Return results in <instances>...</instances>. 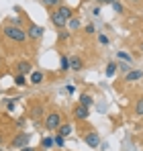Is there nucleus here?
<instances>
[{"instance_id": "1", "label": "nucleus", "mask_w": 143, "mask_h": 151, "mask_svg": "<svg viewBox=\"0 0 143 151\" xmlns=\"http://www.w3.org/2000/svg\"><path fill=\"white\" fill-rule=\"evenodd\" d=\"M2 35L14 43H25L29 37H27V31H23L21 27H14V25H4L2 27Z\"/></svg>"}, {"instance_id": "2", "label": "nucleus", "mask_w": 143, "mask_h": 151, "mask_svg": "<svg viewBox=\"0 0 143 151\" xmlns=\"http://www.w3.org/2000/svg\"><path fill=\"white\" fill-rule=\"evenodd\" d=\"M59 125H61V114L59 112H49L47 119H45V127H47L49 131H57L59 129Z\"/></svg>"}, {"instance_id": "3", "label": "nucleus", "mask_w": 143, "mask_h": 151, "mask_svg": "<svg viewBox=\"0 0 143 151\" xmlns=\"http://www.w3.org/2000/svg\"><path fill=\"white\" fill-rule=\"evenodd\" d=\"M84 143L88 147H92V149H100V137H98V133H94V131L86 133L84 135Z\"/></svg>"}, {"instance_id": "4", "label": "nucleus", "mask_w": 143, "mask_h": 151, "mask_svg": "<svg viewBox=\"0 0 143 151\" xmlns=\"http://www.w3.org/2000/svg\"><path fill=\"white\" fill-rule=\"evenodd\" d=\"M43 27H39V25H35V23H31L29 25V29H27V37L29 39H41L43 37Z\"/></svg>"}, {"instance_id": "5", "label": "nucleus", "mask_w": 143, "mask_h": 151, "mask_svg": "<svg viewBox=\"0 0 143 151\" xmlns=\"http://www.w3.org/2000/svg\"><path fill=\"white\" fill-rule=\"evenodd\" d=\"M88 114H90V108H88V106L78 104V106L74 108V119H76V121H86V119H88Z\"/></svg>"}, {"instance_id": "6", "label": "nucleus", "mask_w": 143, "mask_h": 151, "mask_svg": "<svg viewBox=\"0 0 143 151\" xmlns=\"http://www.w3.org/2000/svg\"><path fill=\"white\" fill-rule=\"evenodd\" d=\"M49 21L53 23V27H57V29H64V27L68 25V21H66V19H64V17H61V14H59L57 10L49 14Z\"/></svg>"}, {"instance_id": "7", "label": "nucleus", "mask_w": 143, "mask_h": 151, "mask_svg": "<svg viewBox=\"0 0 143 151\" xmlns=\"http://www.w3.org/2000/svg\"><path fill=\"white\" fill-rule=\"evenodd\" d=\"M27 143H29V135H27V133H19V135L12 139L10 147H17V149H21V147H25Z\"/></svg>"}, {"instance_id": "8", "label": "nucleus", "mask_w": 143, "mask_h": 151, "mask_svg": "<svg viewBox=\"0 0 143 151\" xmlns=\"http://www.w3.org/2000/svg\"><path fill=\"white\" fill-rule=\"evenodd\" d=\"M82 68H84V59H82L80 55H72V57H70V70L80 72Z\"/></svg>"}, {"instance_id": "9", "label": "nucleus", "mask_w": 143, "mask_h": 151, "mask_svg": "<svg viewBox=\"0 0 143 151\" xmlns=\"http://www.w3.org/2000/svg\"><path fill=\"white\" fill-rule=\"evenodd\" d=\"M143 78V70H131L125 76V82H139Z\"/></svg>"}, {"instance_id": "10", "label": "nucleus", "mask_w": 143, "mask_h": 151, "mask_svg": "<svg viewBox=\"0 0 143 151\" xmlns=\"http://www.w3.org/2000/svg\"><path fill=\"white\" fill-rule=\"evenodd\" d=\"M17 70H19V74H31L33 72V65H31V61H19L17 63Z\"/></svg>"}, {"instance_id": "11", "label": "nucleus", "mask_w": 143, "mask_h": 151, "mask_svg": "<svg viewBox=\"0 0 143 151\" xmlns=\"http://www.w3.org/2000/svg\"><path fill=\"white\" fill-rule=\"evenodd\" d=\"M57 12H59V14H61L66 21H70V19H72V8H70V6H66V4H59Z\"/></svg>"}, {"instance_id": "12", "label": "nucleus", "mask_w": 143, "mask_h": 151, "mask_svg": "<svg viewBox=\"0 0 143 151\" xmlns=\"http://www.w3.org/2000/svg\"><path fill=\"white\" fill-rule=\"evenodd\" d=\"M43 80H45V76L41 72H31V84L39 86V84H43Z\"/></svg>"}, {"instance_id": "13", "label": "nucleus", "mask_w": 143, "mask_h": 151, "mask_svg": "<svg viewBox=\"0 0 143 151\" xmlns=\"http://www.w3.org/2000/svg\"><path fill=\"white\" fill-rule=\"evenodd\" d=\"M80 104H82V106H88V108H90V106L94 104V98H92L90 94H82V96H80Z\"/></svg>"}, {"instance_id": "14", "label": "nucleus", "mask_w": 143, "mask_h": 151, "mask_svg": "<svg viewBox=\"0 0 143 151\" xmlns=\"http://www.w3.org/2000/svg\"><path fill=\"white\" fill-rule=\"evenodd\" d=\"M59 70H61V72H68V70H70V57H68V55H61V59H59Z\"/></svg>"}, {"instance_id": "15", "label": "nucleus", "mask_w": 143, "mask_h": 151, "mask_svg": "<svg viewBox=\"0 0 143 151\" xmlns=\"http://www.w3.org/2000/svg\"><path fill=\"white\" fill-rule=\"evenodd\" d=\"M57 133H59L61 137H70V135H72V125H59Z\"/></svg>"}, {"instance_id": "16", "label": "nucleus", "mask_w": 143, "mask_h": 151, "mask_svg": "<svg viewBox=\"0 0 143 151\" xmlns=\"http://www.w3.org/2000/svg\"><path fill=\"white\" fill-rule=\"evenodd\" d=\"M135 114L137 116H143V96H139L137 102H135Z\"/></svg>"}, {"instance_id": "17", "label": "nucleus", "mask_w": 143, "mask_h": 151, "mask_svg": "<svg viewBox=\"0 0 143 151\" xmlns=\"http://www.w3.org/2000/svg\"><path fill=\"white\" fill-rule=\"evenodd\" d=\"M117 70H119V65H117V63H108V65H106V76H108V78H113Z\"/></svg>"}, {"instance_id": "18", "label": "nucleus", "mask_w": 143, "mask_h": 151, "mask_svg": "<svg viewBox=\"0 0 143 151\" xmlns=\"http://www.w3.org/2000/svg\"><path fill=\"white\" fill-rule=\"evenodd\" d=\"M51 145H53V137H45V139L41 141V147H43V149H51Z\"/></svg>"}, {"instance_id": "19", "label": "nucleus", "mask_w": 143, "mask_h": 151, "mask_svg": "<svg viewBox=\"0 0 143 151\" xmlns=\"http://www.w3.org/2000/svg\"><path fill=\"white\" fill-rule=\"evenodd\" d=\"M14 84H17V86H25V84H27L25 74H19V76H17V78H14Z\"/></svg>"}, {"instance_id": "20", "label": "nucleus", "mask_w": 143, "mask_h": 151, "mask_svg": "<svg viewBox=\"0 0 143 151\" xmlns=\"http://www.w3.org/2000/svg\"><path fill=\"white\" fill-rule=\"evenodd\" d=\"M68 25H70L72 31H76V29H80V21H78V19H70V21H68Z\"/></svg>"}, {"instance_id": "21", "label": "nucleus", "mask_w": 143, "mask_h": 151, "mask_svg": "<svg viewBox=\"0 0 143 151\" xmlns=\"http://www.w3.org/2000/svg\"><path fill=\"white\" fill-rule=\"evenodd\" d=\"M53 145L64 147V137H61V135H55V137H53Z\"/></svg>"}, {"instance_id": "22", "label": "nucleus", "mask_w": 143, "mask_h": 151, "mask_svg": "<svg viewBox=\"0 0 143 151\" xmlns=\"http://www.w3.org/2000/svg\"><path fill=\"white\" fill-rule=\"evenodd\" d=\"M98 43H100V45H108V37H106L104 33H100V35H98Z\"/></svg>"}, {"instance_id": "23", "label": "nucleus", "mask_w": 143, "mask_h": 151, "mask_svg": "<svg viewBox=\"0 0 143 151\" xmlns=\"http://www.w3.org/2000/svg\"><path fill=\"white\" fill-rule=\"evenodd\" d=\"M117 57H119V59H125V61H131L129 53H125V51H119V53H117Z\"/></svg>"}, {"instance_id": "24", "label": "nucleus", "mask_w": 143, "mask_h": 151, "mask_svg": "<svg viewBox=\"0 0 143 151\" xmlns=\"http://www.w3.org/2000/svg\"><path fill=\"white\" fill-rule=\"evenodd\" d=\"M59 31H61V33H59V41H66V39L70 37V33H68V31H64V29H59Z\"/></svg>"}, {"instance_id": "25", "label": "nucleus", "mask_w": 143, "mask_h": 151, "mask_svg": "<svg viewBox=\"0 0 143 151\" xmlns=\"http://www.w3.org/2000/svg\"><path fill=\"white\" fill-rule=\"evenodd\" d=\"M113 8H115V10H117V12H123V10H125V8H123V4H121V2H113Z\"/></svg>"}, {"instance_id": "26", "label": "nucleus", "mask_w": 143, "mask_h": 151, "mask_svg": "<svg viewBox=\"0 0 143 151\" xmlns=\"http://www.w3.org/2000/svg\"><path fill=\"white\" fill-rule=\"evenodd\" d=\"M10 25H14V27H21V19H19V17H12V19H10Z\"/></svg>"}, {"instance_id": "27", "label": "nucleus", "mask_w": 143, "mask_h": 151, "mask_svg": "<svg viewBox=\"0 0 143 151\" xmlns=\"http://www.w3.org/2000/svg\"><path fill=\"white\" fill-rule=\"evenodd\" d=\"M119 70H123V72H131V65H129V63H121Z\"/></svg>"}, {"instance_id": "28", "label": "nucleus", "mask_w": 143, "mask_h": 151, "mask_svg": "<svg viewBox=\"0 0 143 151\" xmlns=\"http://www.w3.org/2000/svg\"><path fill=\"white\" fill-rule=\"evenodd\" d=\"M86 33H88V35H94V33H96L94 25H88V27H86Z\"/></svg>"}, {"instance_id": "29", "label": "nucleus", "mask_w": 143, "mask_h": 151, "mask_svg": "<svg viewBox=\"0 0 143 151\" xmlns=\"http://www.w3.org/2000/svg\"><path fill=\"white\" fill-rule=\"evenodd\" d=\"M45 4L47 6H55V4H59V0H45Z\"/></svg>"}, {"instance_id": "30", "label": "nucleus", "mask_w": 143, "mask_h": 151, "mask_svg": "<svg viewBox=\"0 0 143 151\" xmlns=\"http://www.w3.org/2000/svg\"><path fill=\"white\" fill-rule=\"evenodd\" d=\"M66 92H70V94H74V92H76V86H66Z\"/></svg>"}, {"instance_id": "31", "label": "nucleus", "mask_w": 143, "mask_h": 151, "mask_svg": "<svg viewBox=\"0 0 143 151\" xmlns=\"http://www.w3.org/2000/svg\"><path fill=\"white\" fill-rule=\"evenodd\" d=\"M41 114H43V108H41V106H39V108H35V116H41Z\"/></svg>"}, {"instance_id": "32", "label": "nucleus", "mask_w": 143, "mask_h": 151, "mask_svg": "<svg viewBox=\"0 0 143 151\" xmlns=\"http://www.w3.org/2000/svg\"><path fill=\"white\" fill-rule=\"evenodd\" d=\"M96 2H100V4H113V2H117V0H96Z\"/></svg>"}, {"instance_id": "33", "label": "nucleus", "mask_w": 143, "mask_h": 151, "mask_svg": "<svg viewBox=\"0 0 143 151\" xmlns=\"http://www.w3.org/2000/svg\"><path fill=\"white\" fill-rule=\"evenodd\" d=\"M19 151H35V147H29V145H25V147H21Z\"/></svg>"}, {"instance_id": "34", "label": "nucleus", "mask_w": 143, "mask_h": 151, "mask_svg": "<svg viewBox=\"0 0 143 151\" xmlns=\"http://www.w3.org/2000/svg\"><path fill=\"white\" fill-rule=\"evenodd\" d=\"M139 49H141V51H143V41H141V43H139Z\"/></svg>"}, {"instance_id": "35", "label": "nucleus", "mask_w": 143, "mask_h": 151, "mask_svg": "<svg viewBox=\"0 0 143 151\" xmlns=\"http://www.w3.org/2000/svg\"><path fill=\"white\" fill-rule=\"evenodd\" d=\"M0 145H2V135H0Z\"/></svg>"}, {"instance_id": "36", "label": "nucleus", "mask_w": 143, "mask_h": 151, "mask_svg": "<svg viewBox=\"0 0 143 151\" xmlns=\"http://www.w3.org/2000/svg\"><path fill=\"white\" fill-rule=\"evenodd\" d=\"M129 2H137V0H129Z\"/></svg>"}, {"instance_id": "37", "label": "nucleus", "mask_w": 143, "mask_h": 151, "mask_svg": "<svg viewBox=\"0 0 143 151\" xmlns=\"http://www.w3.org/2000/svg\"><path fill=\"white\" fill-rule=\"evenodd\" d=\"M0 63H2V59H0Z\"/></svg>"}]
</instances>
